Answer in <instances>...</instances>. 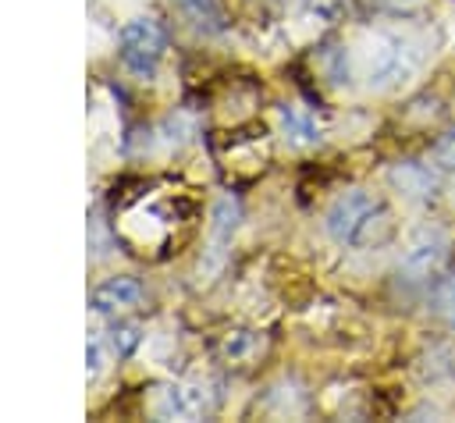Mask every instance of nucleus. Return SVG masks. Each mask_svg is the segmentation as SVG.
Here are the masks:
<instances>
[{
  "mask_svg": "<svg viewBox=\"0 0 455 423\" xmlns=\"http://www.w3.org/2000/svg\"><path fill=\"white\" fill-rule=\"evenodd\" d=\"M235 224H238V203L231 196H224L217 203V210H213V238L217 242H228V235L235 231Z\"/></svg>",
  "mask_w": 455,
  "mask_h": 423,
  "instance_id": "nucleus-12",
  "label": "nucleus"
},
{
  "mask_svg": "<svg viewBox=\"0 0 455 423\" xmlns=\"http://www.w3.org/2000/svg\"><path fill=\"white\" fill-rule=\"evenodd\" d=\"M210 405L206 384H167L153 409L160 419H199L210 412Z\"/></svg>",
  "mask_w": 455,
  "mask_h": 423,
  "instance_id": "nucleus-4",
  "label": "nucleus"
},
{
  "mask_svg": "<svg viewBox=\"0 0 455 423\" xmlns=\"http://www.w3.org/2000/svg\"><path fill=\"white\" fill-rule=\"evenodd\" d=\"M380 4H387L391 11H412V7H419L423 0H380Z\"/></svg>",
  "mask_w": 455,
  "mask_h": 423,
  "instance_id": "nucleus-17",
  "label": "nucleus"
},
{
  "mask_svg": "<svg viewBox=\"0 0 455 423\" xmlns=\"http://www.w3.org/2000/svg\"><path fill=\"white\" fill-rule=\"evenodd\" d=\"M85 370H89V377H100L107 370V345H103V338H89L85 341Z\"/></svg>",
  "mask_w": 455,
  "mask_h": 423,
  "instance_id": "nucleus-14",
  "label": "nucleus"
},
{
  "mask_svg": "<svg viewBox=\"0 0 455 423\" xmlns=\"http://www.w3.org/2000/svg\"><path fill=\"white\" fill-rule=\"evenodd\" d=\"M416 68V53L409 46L405 36H395V32H377L370 39V50H366V78L370 85H395L402 78H409Z\"/></svg>",
  "mask_w": 455,
  "mask_h": 423,
  "instance_id": "nucleus-3",
  "label": "nucleus"
},
{
  "mask_svg": "<svg viewBox=\"0 0 455 423\" xmlns=\"http://www.w3.org/2000/svg\"><path fill=\"white\" fill-rule=\"evenodd\" d=\"M117 50H121V60L132 75L149 78L164 57V50H167V32L156 18L139 14V18L124 21V28L117 36Z\"/></svg>",
  "mask_w": 455,
  "mask_h": 423,
  "instance_id": "nucleus-2",
  "label": "nucleus"
},
{
  "mask_svg": "<svg viewBox=\"0 0 455 423\" xmlns=\"http://www.w3.org/2000/svg\"><path fill=\"white\" fill-rule=\"evenodd\" d=\"M299 4L309 18H316L323 25H338L352 14V0H299Z\"/></svg>",
  "mask_w": 455,
  "mask_h": 423,
  "instance_id": "nucleus-10",
  "label": "nucleus"
},
{
  "mask_svg": "<svg viewBox=\"0 0 455 423\" xmlns=\"http://www.w3.org/2000/svg\"><path fill=\"white\" fill-rule=\"evenodd\" d=\"M327 235L338 245H352V249H370L387 242L391 235V213L387 206L370 196L366 188H348L341 192L331 206H327Z\"/></svg>",
  "mask_w": 455,
  "mask_h": 423,
  "instance_id": "nucleus-1",
  "label": "nucleus"
},
{
  "mask_svg": "<svg viewBox=\"0 0 455 423\" xmlns=\"http://www.w3.org/2000/svg\"><path fill=\"white\" fill-rule=\"evenodd\" d=\"M277 121H281V132H284V139L291 142V146H313L316 139H320V128H316V121H313V114L306 110V107H299V103H281L277 107Z\"/></svg>",
  "mask_w": 455,
  "mask_h": 423,
  "instance_id": "nucleus-7",
  "label": "nucleus"
},
{
  "mask_svg": "<svg viewBox=\"0 0 455 423\" xmlns=\"http://www.w3.org/2000/svg\"><path fill=\"white\" fill-rule=\"evenodd\" d=\"M391 181H395L402 192H409V196H430V192H434V178H430V171L419 167V164H402V167H395V171H391Z\"/></svg>",
  "mask_w": 455,
  "mask_h": 423,
  "instance_id": "nucleus-9",
  "label": "nucleus"
},
{
  "mask_svg": "<svg viewBox=\"0 0 455 423\" xmlns=\"http://www.w3.org/2000/svg\"><path fill=\"white\" fill-rule=\"evenodd\" d=\"M252 345H256V338H249L245 331H235V334L224 338V355H228V359H242Z\"/></svg>",
  "mask_w": 455,
  "mask_h": 423,
  "instance_id": "nucleus-16",
  "label": "nucleus"
},
{
  "mask_svg": "<svg viewBox=\"0 0 455 423\" xmlns=\"http://www.w3.org/2000/svg\"><path fill=\"white\" fill-rule=\"evenodd\" d=\"M434 167L455 171V132H448V135L437 139V146H434Z\"/></svg>",
  "mask_w": 455,
  "mask_h": 423,
  "instance_id": "nucleus-15",
  "label": "nucleus"
},
{
  "mask_svg": "<svg viewBox=\"0 0 455 423\" xmlns=\"http://www.w3.org/2000/svg\"><path fill=\"white\" fill-rule=\"evenodd\" d=\"M135 345H139V327L135 323H114L110 327V348L117 355H132Z\"/></svg>",
  "mask_w": 455,
  "mask_h": 423,
  "instance_id": "nucleus-13",
  "label": "nucleus"
},
{
  "mask_svg": "<svg viewBox=\"0 0 455 423\" xmlns=\"http://www.w3.org/2000/svg\"><path fill=\"white\" fill-rule=\"evenodd\" d=\"M178 11L199 32H220L224 28V11H220L217 0H178Z\"/></svg>",
  "mask_w": 455,
  "mask_h": 423,
  "instance_id": "nucleus-8",
  "label": "nucleus"
},
{
  "mask_svg": "<svg viewBox=\"0 0 455 423\" xmlns=\"http://www.w3.org/2000/svg\"><path fill=\"white\" fill-rule=\"evenodd\" d=\"M139 299H142L139 281L121 274V277H107V281L92 291V309L103 313V316H110V313H124V309L139 306Z\"/></svg>",
  "mask_w": 455,
  "mask_h": 423,
  "instance_id": "nucleus-6",
  "label": "nucleus"
},
{
  "mask_svg": "<svg viewBox=\"0 0 455 423\" xmlns=\"http://www.w3.org/2000/svg\"><path fill=\"white\" fill-rule=\"evenodd\" d=\"M444 259H448V238L437 235V231H427V235H419V238L405 249L398 270H402L409 281H427V277H434V274L444 267Z\"/></svg>",
  "mask_w": 455,
  "mask_h": 423,
  "instance_id": "nucleus-5",
  "label": "nucleus"
},
{
  "mask_svg": "<svg viewBox=\"0 0 455 423\" xmlns=\"http://www.w3.org/2000/svg\"><path fill=\"white\" fill-rule=\"evenodd\" d=\"M430 306H434V313H437L444 323H451V327H455V274L437 277L434 295H430Z\"/></svg>",
  "mask_w": 455,
  "mask_h": 423,
  "instance_id": "nucleus-11",
  "label": "nucleus"
}]
</instances>
